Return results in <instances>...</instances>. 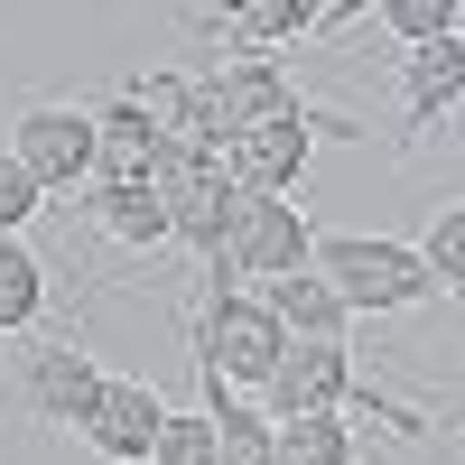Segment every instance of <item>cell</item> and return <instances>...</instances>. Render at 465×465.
<instances>
[{"instance_id": "obj_15", "label": "cell", "mask_w": 465, "mask_h": 465, "mask_svg": "<svg viewBox=\"0 0 465 465\" xmlns=\"http://www.w3.org/2000/svg\"><path fill=\"white\" fill-rule=\"evenodd\" d=\"M47 317V261L28 242H0V335H19Z\"/></svg>"}, {"instance_id": "obj_14", "label": "cell", "mask_w": 465, "mask_h": 465, "mask_svg": "<svg viewBox=\"0 0 465 465\" xmlns=\"http://www.w3.org/2000/svg\"><path fill=\"white\" fill-rule=\"evenodd\" d=\"M205 429H214V465H270V419L232 401L214 372H205Z\"/></svg>"}, {"instance_id": "obj_12", "label": "cell", "mask_w": 465, "mask_h": 465, "mask_svg": "<svg viewBox=\"0 0 465 465\" xmlns=\"http://www.w3.org/2000/svg\"><path fill=\"white\" fill-rule=\"evenodd\" d=\"M456 84H465V47H456V37H438V47H410V65H401V94H410V140L429 131V122H447V112H456Z\"/></svg>"}, {"instance_id": "obj_10", "label": "cell", "mask_w": 465, "mask_h": 465, "mask_svg": "<svg viewBox=\"0 0 465 465\" xmlns=\"http://www.w3.org/2000/svg\"><path fill=\"white\" fill-rule=\"evenodd\" d=\"M149 159H159V140H149L140 103H131V94L94 103V186H140V177H149Z\"/></svg>"}, {"instance_id": "obj_17", "label": "cell", "mask_w": 465, "mask_h": 465, "mask_svg": "<svg viewBox=\"0 0 465 465\" xmlns=\"http://www.w3.org/2000/svg\"><path fill=\"white\" fill-rule=\"evenodd\" d=\"M214 28L242 37V47L261 56V47H280V37H298V28H317V10H307V0H242V10H223Z\"/></svg>"}, {"instance_id": "obj_1", "label": "cell", "mask_w": 465, "mask_h": 465, "mask_svg": "<svg viewBox=\"0 0 465 465\" xmlns=\"http://www.w3.org/2000/svg\"><path fill=\"white\" fill-rule=\"evenodd\" d=\"M307 214L289 205V196H242V186H223V205H214V232H205V270H223L232 289L242 280H289V270H307Z\"/></svg>"}, {"instance_id": "obj_6", "label": "cell", "mask_w": 465, "mask_h": 465, "mask_svg": "<svg viewBox=\"0 0 465 465\" xmlns=\"http://www.w3.org/2000/svg\"><path fill=\"white\" fill-rule=\"evenodd\" d=\"M307 149H317V131H307V103H298V112H280V122H261V131H232L214 149V168H223V186H242V196H289L307 177Z\"/></svg>"}, {"instance_id": "obj_21", "label": "cell", "mask_w": 465, "mask_h": 465, "mask_svg": "<svg viewBox=\"0 0 465 465\" xmlns=\"http://www.w3.org/2000/svg\"><path fill=\"white\" fill-rule=\"evenodd\" d=\"M37 205H47V196H37V177L10 159V149H0V242H19V223H28Z\"/></svg>"}, {"instance_id": "obj_5", "label": "cell", "mask_w": 465, "mask_h": 465, "mask_svg": "<svg viewBox=\"0 0 465 465\" xmlns=\"http://www.w3.org/2000/svg\"><path fill=\"white\" fill-rule=\"evenodd\" d=\"M10 159L37 177V196L84 186V177H94V103H37V112H19Z\"/></svg>"}, {"instance_id": "obj_2", "label": "cell", "mask_w": 465, "mask_h": 465, "mask_svg": "<svg viewBox=\"0 0 465 465\" xmlns=\"http://www.w3.org/2000/svg\"><path fill=\"white\" fill-rule=\"evenodd\" d=\"M307 270L344 298V317H401V307L429 298L419 242H391V232H317V242H307Z\"/></svg>"}, {"instance_id": "obj_19", "label": "cell", "mask_w": 465, "mask_h": 465, "mask_svg": "<svg viewBox=\"0 0 465 465\" xmlns=\"http://www.w3.org/2000/svg\"><path fill=\"white\" fill-rule=\"evenodd\" d=\"M419 270H429V289H456V280H465V205L438 214V232L419 242Z\"/></svg>"}, {"instance_id": "obj_16", "label": "cell", "mask_w": 465, "mask_h": 465, "mask_svg": "<svg viewBox=\"0 0 465 465\" xmlns=\"http://www.w3.org/2000/svg\"><path fill=\"white\" fill-rule=\"evenodd\" d=\"M94 223L112 232V242H131V252L168 242V223H159V196H149V186H94Z\"/></svg>"}, {"instance_id": "obj_4", "label": "cell", "mask_w": 465, "mask_h": 465, "mask_svg": "<svg viewBox=\"0 0 465 465\" xmlns=\"http://www.w3.org/2000/svg\"><path fill=\"white\" fill-rule=\"evenodd\" d=\"M344 401H354V410H391V401H363V391H354V354H344V344H289L280 372L261 381V419H270V410H280V419H307V410H344ZM391 419L419 438V410H391Z\"/></svg>"}, {"instance_id": "obj_20", "label": "cell", "mask_w": 465, "mask_h": 465, "mask_svg": "<svg viewBox=\"0 0 465 465\" xmlns=\"http://www.w3.org/2000/svg\"><path fill=\"white\" fill-rule=\"evenodd\" d=\"M381 28L410 37V47H438V37H456V10L447 0H381Z\"/></svg>"}, {"instance_id": "obj_13", "label": "cell", "mask_w": 465, "mask_h": 465, "mask_svg": "<svg viewBox=\"0 0 465 465\" xmlns=\"http://www.w3.org/2000/svg\"><path fill=\"white\" fill-rule=\"evenodd\" d=\"M270 465H354V419L344 410L270 419Z\"/></svg>"}, {"instance_id": "obj_7", "label": "cell", "mask_w": 465, "mask_h": 465, "mask_svg": "<svg viewBox=\"0 0 465 465\" xmlns=\"http://www.w3.org/2000/svg\"><path fill=\"white\" fill-rule=\"evenodd\" d=\"M159 419H168V401L149 391V381H112V372H103V391H94V410H84V447L112 456V465H149Z\"/></svg>"}, {"instance_id": "obj_8", "label": "cell", "mask_w": 465, "mask_h": 465, "mask_svg": "<svg viewBox=\"0 0 465 465\" xmlns=\"http://www.w3.org/2000/svg\"><path fill=\"white\" fill-rule=\"evenodd\" d=\"M205 103H214V149L232 131H261V122H280V112H298L289 74L270 65V56H232L223 74H205Z\"/></svg>"}, {"instance_id": "obj_11", "label": "cell", "mask_w": 465, "mask_h": 465, "mask_svg": "<svg viewBox=\"0 0 465 465\" xmlns=\"http://www.w3.org/2000/svg\"><path fill=\"white\" fill-rule=\"evenodd\" d=\"M261 307L280 317V335H289V344H344V326H354V317H344V298L317 280V270H289V280H270V289H261Z\"/></svg>"}, {"instance_id": "obj_3", "label": "cell", "mask_w": 465, "mask_h": 465, "mask_svg": "<svg viewBox=\"0 0 465 465\" xmlns=\"http://www.w3.org/2000/svg\"><path fill=\"white\" fill-rule=\"evenodd\" d=\"M280 354H289L280 317L214 270V280H205V317H196V372H214L223 391H261V381L280 372Z\"/></svg>"}, {"instance_id": "obj_18", "label": "cell", "mask_w": 465, "mask_h": 465, "mask_svg": "<svg viewBox=\"0 0 465 465\" xmlns=\"http://www.w3.org/2000/svg\"><path fill=\"white\" fill-rule=\"evenodd\" d=\"M149 465H214L205 410H168V419H159V447H149Z\"/></svg>"}, {"instance_id": "obj_9", "label": "cell", "mask_w": 465, "mask_h": 465, "mask_svg": "<svg viewBox=\"0 0 465 465\" xmlns=\"http://www.w3.org/2000/svg\"><path fill=\"white\" fill-rule=\"evenodd\" d=\"M19 381H28V410L47 419V429H84V410L103 391V372L84 363V344H37Z\"/></svg>"}]
</instances>
